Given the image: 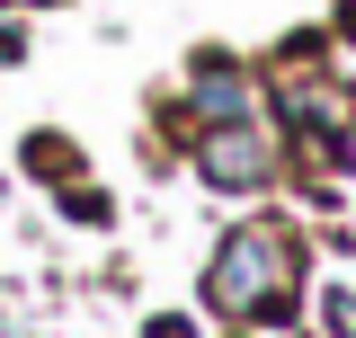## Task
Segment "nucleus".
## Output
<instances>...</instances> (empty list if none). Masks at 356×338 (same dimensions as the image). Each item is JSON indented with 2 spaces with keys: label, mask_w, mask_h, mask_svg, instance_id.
<instances>
[{
  "label": "nucleus",
  "mask_w": 356,
  "mask_h": 338,
  "mask_svg": "<svg viewBox=\"0 0 356 338\" xmlns=\"http://www.w3.org/2000/svg\"><path fill=\"white\" fill-rule=\"evenodd\" d=\"M205 303L232 312V321L276 312V303H285V241H276L267 223H241V232L214 250V267H205Z\"/></svg>",
  "instance_id": "nucleus-1"
},
{
  "label": "nucleus",
  "mask_w": 356,
  "mask_h": 338,
  "mask_svg": "<svg viewBox=\"0 0 356 338\" xmlns=\"http://www.w3.org/2000/svg\"><path fill=\"white\" fill-rule=\"evenodd\" d=\"M27 169H36V178H54V169H72V152H63L54 134H36V143H27Z\"/></svg>",
  "instance_id": "nucleus-5"
},
{
  "label": "nucleus",
  "mask_w": 356,
  "mask_h": 338,
  "mask_svg": "<svg viewBox=\"0 0 356 338\" xmlns=\"http://www.w3.org/2000/svg\"><path fill=\"white\" fill-rule=\"evenodd\" d=\"M187 107H196L205 125H241V116H250V81H241L222 54H205V63L187 72Z\"/></svg>",
  "instance_id": "nucleus-3"
},
{
  "label": "nucleus",
  "mask_w": 356,
  "mask_h": 338,
  "mask_svg": "<svg viewBox=\"0 0 356 338\" xmlns=\"http://www.w3.org/2000/svg\"><path fill=\"white\" fill-rule=\"evenodd\" d=\"M143 338H196V321H178V312H161V321H152Z\"/></svg>",
  "instance_id": "nucleus-6"
},
{
  "label": "nucleus",
  "mask_w": 356,
  "mask_h": 338,
  "mask_svg": "<svg viewBox=\"0 0 356 338\" xmlns=\"http://www.w3.org/2000/svg\"><path fill=\"white\" fill-rule=\"evenodd\" d=\"M321 330H330V338H356V294L330 285V294H321Z\"/></svg>",
  "instance_id": "nucleus-4"
},
{
  "label": "nucleus",
  "mask_w": 356,
  "mask_h": 338,
  "mask_svg": "<svg viewBox=\"0 0 356 338\" xmlns=\"http://www.w3.org/2000/svg\"><path fill=\"white\" fill-rule=\"evenodd\" d=\"M267 169H276V143H267L259 116H241V125H205V134H196V178H205V187H222V196L267 187Z\"/></svg>",
  "instance_id": "nucleus-2"
}]
</instances>
